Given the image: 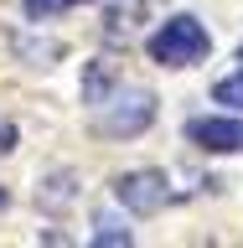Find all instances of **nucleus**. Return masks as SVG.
I'll use <instances>...</instances> for the list:
<instances>
[{
    "instance_id": "1",
    "label": "nucleus",
    "mask_w": 243,
    "mask_h": 248,
    "mask_svg": "<svg viewBox=\"0 0 243 248\" xmlns=\"http://www.w3.org/2000/svg\"><path fill=\"white\" fill-rule=\"evenodd\" d=\"M145 46H150V57L161 62V67H192V62L207 57L212 36H207V26H202L197 16H171Z\"/></svg>"
},
{
    "instance_id": "2",
    "label": "nucleus",
    "mask_w": 243,
    "mask_h": 248,
    "mask_svg": "<svg viewBox=\"0 0 243 248\" xmlns=\"http://www.w3.org/2000/svg\"><path fill=\"white\" fill-rule=\"evenodd\" d=\"M104 104V114H98V129L114 140H135L150 129L155 119V93L150 88H119L114 98H98Z\"/></svg>"
},
{
    "instance_id": "3",
    "label": "nucleus",
    "mask_w": 243,
    "mask_h": 248,
    "mask_svg": "<svg viewBox=\"0 0 243 248\" xmlns=\"http://www.w3.org/2000/svg\"><path fill=\"white\" fill-rule=\"evenodd\" d=\"M114 197L135 217H150V212H161L171 202V181H166V170H130V176L114 181Z\"/></svg>"
},
{
    "instance_id": "4",
    "label": "nucleus",
    "mask_w": 243,
    "mask_h": 248,
    "mask_svg": "<svg viewBox=\"0 0 243 248\" xmlns=\"http://www.w3.org/2000/svg\"><path fill=\"white\" fill-rule=\"evenodd\" d=\"M186 140L202 145V150L233 155V150H243V119H192L186 124Z\"/></svg>"
},
{
    "instance_id": "5",
    "label": "nucleus",
    "mask_w": 243,
    "mask_h": 248,
    "mask_svg": "<svg viewBox=\"0 0 243 248\" xmlns=\"http://www.w3.org/2000/svg\"><path fill=\"white\" fill-rule=\"evenodd\" d=\"M140 16H145V0H114L109 16H104V31L109 36H130L140 26Z\"/></svg>"
},
{
    "instance_id": "6",
    "label": "nucleus",
    "mask_w": 243,
    "mask_h": 248,
    "mask_svg": "<svg viewBox=\"0 0 243 248\" xmlns=\"http://www.w3.org/2000/svg\"><path fill=\"white\" fill-rule=\"evenodd\" d=\"M109 78H114V62H109V57H98V62L88 67V78H83V98H88V104H98V98H104Z\"/></svg>"
},
{
    "instance_id": "7",
    "label": "nucleus",
    "mask_w": 243,
    "mask_h": 248,
    "mask_svg": "<svg viewBox=\"0 0 243 248\" xmlns=\"http://www.w3.org/2000/svg\"><path fill=\"white\" fill-rule=\"evenodd\" d=\"M93 243H104V248L130 243V228H124L119 217H98V222H93Z\"/></svg>"
},
{
    "instance_id": "8",
    "label": "nucleus",
    "mask_w": 243,
    "mask_h": 248,
    "mask_svg": "<svg viewBox=\"0 0 243 248\" xmlns=\"http://www.w3.org/2000/svg\"><path fill=\"white\" fill-rule=\"evenodd\" d=\"M73 5H83V0H26V16L31 21H52V16L73 11Z\"/></svg>"
},
{
    "instance_id": "9",
    "label": "nucleus",
    "mask_w": 243,
    "mask_h": 248,
    "mask_svg": "<svg viewBox=\"0 0 243 248\" xmlns=\"http://www.w3.org/2000/svg\"><path fill=\"white\" fill-rule=\"evenodd\" d=\"M212 98H217V104H228V108H243V73L238 78H223V83L212 88Z\"/></svg>"
},
{
    "instance_id": "10",
    "label": "nucleus",
    "mask_w": 243,
    "mask_h": 248,
    "mask_svg": "<svg viewBox=\"0 0 243 248\" xmlns=\"http://www.w3.org/2000/svg\"><path fill=\"white\" fill-rule=\"evenodd\" d=\"M67 176H57V181H52V191H36V202H47V207H67V197H73V191H67Z\"/></svg>"
},
{
    "instance_id": "11",
    "label": "nucleus",
    "mask_w": 243,
    "mask_h": 248,
    "mask_svg": "<svg viewBox=\"0 0 243 248\" xmlns=\"http://www.w3.org/2000/svg\"><path fill=\"white\" fill-rule=\"evenodd\" d=\"M11 150H16V124L0 119V155H11Z\"/></svg>"
},
{
    "instance_id": "12",
    "label": "nucleus",
    "mask_w": 243,
    "mask_h": 248,
    "mask_svg": "<svg viewBox=\"0 0 243 248\" xmlns=\"http://www.w3.org/2000/svg\"><path fill=\"white\" fill-rule=\"evenodd\" d=\"M5 202H11V197H5V186H0V212H5Z\"/></svg>"
}]
</instances>
